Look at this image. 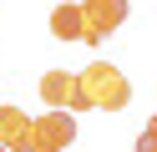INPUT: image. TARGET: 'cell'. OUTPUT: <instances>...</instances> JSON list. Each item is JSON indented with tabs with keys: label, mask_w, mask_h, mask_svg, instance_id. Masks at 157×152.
<instances>
[{
	"label": "cell",
	"mask_w": 157,
	"mask_h": 152,
	"mask_svg": "<svg viewBox=\"0 0 157 152\" xmlns=\"http://www.w3.org/2000/svg\"><path fill=\"white\" fill-rule=\"evenodd\" d=\"M127 0H81V15H86V46H101L117 25L127 20Z\"/></svg>",
	"instance_id": "4"
},
{
	"label": "cell",
	"mask_w": 157,
	"mask_h": 152,
	"mask_svg": "<svg viewBox=\"0 0 157 152\" xmlns=\"http://www.w3.org/2000/svg\"><path fill=\"white\" fill-rule=\"evenodd\" d=\"M41 101L46 107H66V111H91V96L81 91L76 71H46L41 76Z\"/></svg>",
	"instance_id": "3"
},
{
	"label": "cell",
	"mask_w": 157,
	"mask_h": 152,
	"mask_svg": "<svg viewBox=\"0 0 157 152\" xmlns=\"http://www.w3.org/2000/svg\"><path fill=\"white\" fill-rule=\"evenodd\" d=\"M51 36H56V41H86V15H81V5H56V10H51Z\"/></svg>",
	"instance_id": "6"
},
{
	"label": "cell",
	"mask_w": 157,
	"mask_h": 152,
	"mask_svg": "<svg viewBox=\"0 0 157 152\" xmlns=\"http://www.w3.org/2000/svg\"><path fill=\"white\" fill-rule=\"evenodd\" d=\"M76 142V117L66 107H51L31 122V137H25V152H61Z\"/></svg>",
	"instance_id": "2"
},
{
	"label": "cell",
	"mask_w": 157,
	"mask_h": 152,
	"mask_svg": "<svg viewBox=\"0 0 157 152\" xmlns=\"http://www.w3.org/2000/svg\"><path fill=\"white\" fill-rule=\"evenodd\" d=\"M137 152H157V111H152V122H147V132L137 137Z\"/></svg>",
	"instance_id": "7"
},
{
	"label": "cell",
	"mask_w": 157,
	"mask_h": 152,
	"mask_svg": "<svg viewBox=\"0 0 157 152\" xmlns=\"http://www.w3.org/2000/svg\"><path fill=\"white\" fill-rule=\"evenodd\" d=\"M25 137H31V117L21 107H0V147L25 152Z\"/></svg>",
	"instance_id": "5"
},
{
	"label": "cell",
	"mask_w": 157,
	"mask_h": 152,
	"mask_svg": "<svg viewBox=\"0 0 157 152\" xmlns=\"http://www.w3.org/2000/svg\"><path fill=\"white\" fill-rule=\"evenodd\" d=\"M81 91L91 96V107H101V111H122L127 101H132V81H127L112 61H91V66L81 71Z\"/></svg>",
	"instance_id": "1"
}]
</instances>
